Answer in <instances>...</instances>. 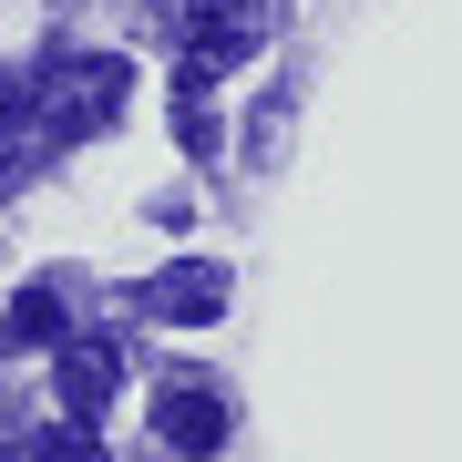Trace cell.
<instances>
[{
    "label": "cell",
    "mask_w": 462,
    "mask_h": 462,
    "mask_svg": "<svg viewBox=\"0 0 462 462\" xmlns=\"http://www.w3.org/2000/svg\"><path fill=\"white\" fill-rule=\"evenodd\" d=\"M42 462H114V452H103V442H93V431H83V421H72V431H51V442H42Z\"/></svg>",
    "instance_id": "obj_7"
},
{
    "label": "cell",
    "mask_w": 462,
    "mask_h": 462,
    "mask_svg": "<svg viewBox=\"0 0 462 462\" xmlns=\"http://www.w3.org/2000/svg\"><path fill=\"white\" fill-rule=\"evenodd\" d=\"M144 309H154V319H185V329H206V319L226 309V267H216V257H175V267H154Z\"/></svg>",
    "instance_id": "obj_3"
},
{
    "label": "cell",
    "mask_w": 462,
    "mask_h": 462,
    "mask_svg": "<svg viewBox=\"0 0 462 462\" xmlns=\"http://www.w3.org/2000/svg\"><path fill=\"white\" fill-rule=\"evenodd\" d=\"M0 349H62V288H21L11 298V319H0Z\"/></svg>",
    "instance_id": "obj_6"
},
{
    "label": "cell",
    "mask_w": 462,
    "mask_h": 462,
    "mask_svg": "<svg viewBox=\"0 0 462 462\" xmlns=\"http://www.w3.org/2000/svg\"><path fill=\"white\" fill-rule=\"evenodd\" d=\"M114 380H124V370H114V349L62 339V411H72V421H93L103 401H114Z\"/></svg>",
    "instance_id": "obj_5"
},
{
    "label": "cell",
    "mask_w": 462,
    "mask_h": 462,
    "mask_svg": "<svg viewBox=\"0 0 462 462\" xmlns=\"http://www.w3.org/2000/svg\"><path fill=\"white\" fill-rule=\"evenodd\" d=\"M0 462H21V452H11V431H0Z\"/></svg>",
    "instance_id": "obj_8"
},
{
    "label": "cell",
    "mask_w": 462,
    "mask_h": 462,
    "mask_svg": "<svg viewBox=\"0 0 462 462\" xmlns=\"http://www.w3.org/2000/svg\"><path fill=\"white\" fill-rule=\"evenodd\" d=\"M154 431H165V452H185V462H206L216 442H226V401L216 391H196V380H165V391H154Z\"/></svg>",
    "instance_id": "obj_4"
},
{
    "label": "cell",
    "mask_w": 462,
    "mask_h": 462,
    "mask_svg": "<svg viewBox=\"0 0 462 462\" xmlns=\"http://www.w3.org/2000/svg\"><path fill=\"white\" fill-rule=\"evenodd\" d=\"M124 103V62L114 51H83V62H51L32 83V114H42V144H72V134H103Z\"/></svg>",
    "instance_id": "obj_1"
},
{
    "label": "cell",
    "mask_w": 462,
    "mask_h": 462,
    "mask_svg": "<svg viewBox=\"0 0 462 462\" xmlns=\"http://www.w3.org/2000/svg\"><path fill=\"white\" fill-rule=\"evenodd\" d=\"M257 0H185V72L196 83H216V72H236L257 51Z\"/></svg>",
    "instance_id": "obj_2"
}]
</instances>
